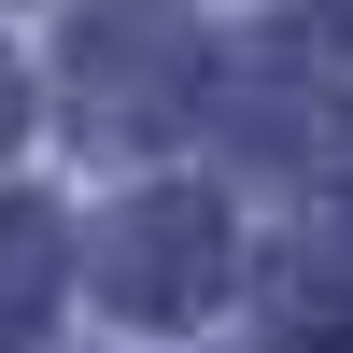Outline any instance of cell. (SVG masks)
Returning a JSON list of instances; mask_svg holds the SVG:
<instances>
[{
	"mask_svg": "<svg viewBox=\"0 0 353 353\" xmlns=\"http://www.w3.org/2000/svg\"><path fill=\"white\" fill-rule=\"evenodd\" d=\"M57 269H71L57 212H0V325H28V311L57 297Z\"/></svg>",
	"mask_w": 353,
	"mask_h": 353,
	"instance_id": "7a4b0ae2",
	"label": "cell"
},
{
	"mask_svg": "<svg viewBox=\"0 0 353 353\" xmlns=\"http://www.w3.org/2000/svg\"><path fill=\"white\" fill-rule=\"evenodd\" d=\"M226 283V226H212V198H141V212H113V241H99V297L113 311H198Z\"/></svg>",
	"mask_w": 353,
	"mask_h": 353,
	"instance_id": "6da1fadb",
	"label": "cell"
},
{
	"mask_svg": "<svg viewBox=\"0 0 353 353\" xmlns=\"http://www.w3.org/2000/svg\"><path fill=\"white\" fill-rule=\"evenodd\" d=\"M28 128V85H14V57H0V141H14Z\"/></svg>",
	"mask_w": 353,
	"mask_h": 353,
	"instance_id": "3957f363",
	"label": "cell"
}]
</instances>
